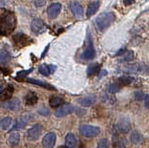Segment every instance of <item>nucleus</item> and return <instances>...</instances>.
Segmentation results:
<instances>
[{"label":"nucleus","mask_w":149,"mask_h":148,"mask_svg":"<svg viewBox=\"0 0 149 148\" xmlns=\"http://www.w3.org/2000/svg\"><path fill=\"white\" fill-rule=\"evenodd\" d=\"M16 25V16L12 11L0 8V35H8L13 32Z\"/></svg>","instance_id":"obj_1"},{"label":"nucleus","mask_w":149,"mask_h":148,"mask_svg":"<svg viewBox=\"0 0 149 148\" xmlns=\"http://www.w3.org/2000/svg\"><path fill=\"white\" fill-rule=\"evenodd\" d=\"M115 19H116V15L113 12H105L100 13L97 16L95 20V23H96L97 30L100 32H103L115 21Z\"/></svg>","instance_id":"obj_2"},{"label":"nucleus","mask_w":149,"mask_h":148,"mask_svg":"<svg viewBox=\"0 0 149 148\" xmlns=\"http://www.w3.org/2000/svg\"><path fill=\"white\" fill-rule=\"evenodd\" d=\"M95 56H96V50H95L94 47L92 36H91L90 33L88 32L86 36V48L83 51V53L81 54V58L85 60H90L95 58Z\"/></svg>","instance_id":"obj_3"},{"label":"nucleus","mask_w":149,"mask_h":148,"mask_svg":"<svg viewBox=\"0 0 149 148\" xmlns=\"http://www.w3.org/2000/svg\"><path fill=\"white\" fill-rule=\"evenodd\" d=\"M13 45H15V48L21 49L31 44L33 39L30 38V36L27 35L26 33H18L13 36Z\"/></svg>","instance_id":"obj_4"},{"label":"nucleus","mask_w":149,"mask_h":148,"mask_svg":"<svg viewBox=\"0 0 149 148\" xmlns=\"http://www.w3.org/2000/svg\"><path fill=\"white\" fill-rule=\"evenodd\" d=\"M79 132L81 135L86 138H95L100 134V129L97 126L89 125V124H82L79 127Z\"/></svg>","instance_id":"obj_5"},{"label":"nucleus","mask_w":149,"mask_h":148,"mask_svg":"<svg viewBox=\"0 0 149 148\" xmlns=\"http://www.w3.org/2000/svg\"><path fill=\"white\" fill-rule=\"evenodd\" d=\"M127 74H146L149 73V66L143 63H135L124 68Z\"/></svg>","instance_id":"obj_6"},{"label":"nucleus","mask_w":149,"mask_h":148,"mask_svg":"<svg viewBox=\"0 0 149 148\" xmlns=\"http://www.w3.org/2000/svg\"><path fill=\"white\" fill-rule=\"evenodd\" d=\"M13 91L15 88L13 84H0V101H6L11 99Z\"/></svg>","instance_id":"obj_7"},{"label":"nucleus","mask_w":149,"mask_h":148,"mask_svg":"<svg viewBox=\"0 0 149 148\" xmlns=\"http://www.w3.org/2000/svg\"><path fill=\"white\" fill-rule=\"evenodd\" d=\"M43 126L41 124H36V125H33L28 130V132H27V139H28L29 142H36L41 136Z\"/></svg>","instance_id":"obj_8"},{"label":"nucleus","mask_w":149,"mask_h":148,"mask_svg":"<svg viewBox=\"0 0 149 148\" xmlns=\"http://www.w3.org/2000/svg\"><path fill=\"white\" fill-rule=\"evenodd\" d=\"M31 29L35 33L40 35V33H43L44 32H46L47 26L41 19L36 18V19H33L31 23Z\"/></svg>","instance_id":"obj_9"},{"label":"nucleus","mask_w":149,"mask_h":148,"mask_svg":"<svg viewBox=\"0 0 149 148\" xmlns=\"http://www.w3.org/2000/svg\"><path fill=\"white\" fill-rule=\"evenodd\" d=\"M131 128V122L130 120L126 117H123L118 120L117 123V129L120 131V133H128Z\"/></svg>","instance_id":"obj_10"},{"label":"nucleus","mask_w":149,"mask_h":148,"mask_svg":"<svg viewBox=\"0 0 149 148\" xmlns=\"http://www.w3.org/2000/svg\"><path fill=\"white\" fill-rule=\"evenodd\" d=\"M69 7H70L71 12H72V13L76 16V17H77V18L82 17L84 11H83L82 6H81V4L79 1H77V0H72V1L70 2Z\"/></svg>","instance_id":"obj_11"},{"label":"nucleus","mask_w":149,"mask_h":148,"mask_svg":"<svg viewBox=\"0 0 149 148\" xmlns=\"http://www.w3.org/2000/svg\"><path fill=\"white\" fill-rule=\"evenodd\" d=\"M74 106L72 104L70 103H66V104H62L61 106L59 107V109L56 112V117H66L72 114L74 112Z\"/></svg>","instance_id":"obj_12"},{"label":"nucleus","mask_w":149,"mask_h":148,"mask_svg":"<svg viewBox=\"0 0 149 148\" xmlns=\"http://www.w3.org/2000/svg\"><path fill=\"white\" fill-rule=\"evenodd\" d=\"M56 135L54 132H50L46 134V136L43 138L42 144L44 148H54L56 145Z\"/></svg>","instance_id":"obj_13"},{"label":"nucleus","mask_w":149,"mask_h":148,"mask_svg":"<svg viewBox=\"0 0 149 148\" xmlns=\"http://www.w3.org/2000/svg\"><path fill=\"white\" fill-rule=\"evenodd\" d=\"M62 6L59 3H54L51 6H49V8L47 9V15L50 19L56 18L57 15H59V13L61 12Z\"/></svg>","instance_id":"obj_14"},{"label":"nucleus","mask_w":149,"mask_h":148,"mask_svg":"<svg viewBox=\"0 0 149 148\" xmlns=\"http://www.w3.org/2000/svg\"><path fill=\"white\" fill-rule=\"evenodd\" d=\"M77 101L81 106H83V107H89V106L94 105V104L97 102V97L96 96H93V95L86 96V97H79V99H77Z\"/></svg>","instance_id":"obj_15"},{"label":"nucleus","mask_w":149,"mask_h":148,"mask_svg":"<svg viewBox=\"0 0 149 148\" xmlns=\"http://www.w3.org/2000/svg\"><path fill=\"white\" fill-rule=\"evenodd\" d=\"M30 117H31V116H30V115H25V116H23L21 117H19V119L15 122V125H13V127L11 129V131H15V130H17V129L24 128V127L27 125V123L29 122Z\"/></svg>","instance_id":"obj_16"},{"label":"nucleus","mask_w":149,"mask_h":148,"mask_svg":"<svg viewBox=\"0 0 149 148\" xmlns=\"http://www.w3.org/2000/svg\"><path fill=\"white\" fill-rule=\"evenodd\" d=\"M56 67L55 65L42 64L38 68V71L43 76H50V75H52V74H54V72L56 71Z\"/></svg>","instance_id":"obj_17"},{"label":"nucleus","mask_w":149,"mask_h":148,"mask_svg":"<svg viewBox=\"0 0 149 148\" xmlns=\"http://www.w3.org/2000/svg\"><path fill=\"white\" fill-rule=\"evenodd\" d=\"M100 0H96V1L91 2L90 5L88 6V9H87V12H86L87 17H91L92 15H94L95 13L97 12V10L100 9Z\"/></svg>","instance_id":"obj_18"},{"label":"nucleus","mask_w":149,"mask_h":148,"mask_svg":"<svg viewBox=\"0 0 149 148\" xmlns=\"http://www.w3.org/2000/svg\"><path fill=\"white\" fill-rule=\"evenodd\" d=\"M3 107L11 111H16L20 108V100L18 99H13L8 100L6 103L3 104Z\"/></svg>","instance_id":"obj_19"},{"label":"nucleus","mask_w":149,"mask_h":148,"mask_svg":"<svg viewBox=\"0 0 149 148\" xmlns=\"http://www.w3.org/2000/svg\"><path fill=\"white\" fill-rule=\"evenodd\" d=\"M65 142L67 148H76L77 145V139L74 134L69 133L65 137Z\"/></svg>","instance_id":"obj_20"},{"label":"nucleus","mask_w":149,"mask_h":148,"mask_svg":"<svg viewBox=\"0 0 149 148\" xmlns=\"http://www.w3.org/2000/svg\"><path fill=\"white\" fill-rule=\"evenodd\" d=\"M143 136L139 132V131L135 130L130 134V142L133 144H141L143 142Z\"/></svg>","instance_id":"obj_21"},{"label":"nucleus","mask_w":149,"mask_h":148,"mask_svg":"<svg viewBox=\"0 0 149 148\" xmlns=\"http://www.w3.org/2000/svg\"><path fill=\"white\" fill-rule=\"evenodd\" d=\"M37 101H38V97H37L36 94L35 92H33V91L29 92L25 97L26 105H35V104L37 103Z\"/></svg>","instance_id":"obj_22"},{"label":"nucleus","mask_w":149,"mask_h":148,"mask_svg":"<svg viewBox=\"0 0 149 148\" xmlns=\"http://www.w3.org/2000/svg\"><path fill=\"white\" fill-rule=\"evenodd\" d=\"M27 82L29 83H32V84H35V85H38V86H41L43 88L45 89H49V90H56V88L54 86H52L51 84L47 83V82H44L42 80H38V79H27L26 80Z\"/></svg>","instance_id":"obj_23"},{"label":"nucleus","mask_w":149,"mask_h":148,"mask_svg":"<svg viewBox=\"0 0 149 148\" xmlns=\"http://www.w3.org/2000/svg\"><path fill=\"white\" fill-rule=\"evenodd\" d=\"M49 103H50L51 107H53V108H56V107L61 106L64 103V99L61 97H59V96H52L50 97Z\"/></svg>","instance_id":"obj_24"},{"label":"nucleus","mask_w":149,"mask_h":148,"mask_svg":"<svg viewBox=\"0 0 149 148\" xmlns=\"http://www.w3.org/2000/svg\"><path fill=\"white\" fill-rule=\"evenodd\" d=\"M19 142H20V135L17 132H13L10 134V136L8 138V142L10 145L13 147L17 146Z\"/></svg>","instance_id":"obj_25"},{"label":"nucleus","mask_w":149,"mask_h":148,"mask_svg":"<svg viewBox=\"0 0 149 148\" xmlns=\"http://www.w3.org/2000/svg\"><path fill=\"white\" fill-rule=\"evenodd\" d=\"M100 71V63H92L88 66L87 68V75L88 76H95V75H97Z\"/></svg>","instance_id":"obj_26"},{"label":"nucleus","mask_w":149,"mask_h":148,"mask_svg":"<svg viewBox=\"0 0 149 148\" xmlns=\"http://www.w3.org/2000/svg\"><path fill=\"white\" fill-rule=\"evenodd\" d=\"M13 122V119L11 117H5L0 119V129L8 130Z\"/></svg>","instance_id":"obj_27"},{"label":"nucleus","mask_w":149,"mask_h":148,"mask_svg":"<svg viewBox=\"0 0 149 148\" xmlns=\"http://www.w3.org/2000/svg\"><path fill=\"white\" fill-rule=\"evenodd\" d=\"M135 55L133 51H125L123 55L120 56V62H130L132 60H134Z\"/></svg>","instance_id":"obj_28"},{"label":"nucleus","mask_w":149,"mask_h":148,"mask_svg":"<svg viewBox=\"0 0 149 148\" xmlns=\"http://www.w3.org/2000/svg\"><path fill=\"white\" fill-rule=\"evenodd\" d=\"M134 81V77L129 76H123L118 77L117 82L120 84V86H125V85H129L130 83Z\"/></svg>","instance_id":"obj_29"},{"label":"nucleus","mask_w":149,"mask_h":148,"mask_svg":"<svg viewBox=\"0 0 149 148\" xmlns=\"http://www.w3.org/2000/svg\"><path fill=\"white\" fill-rule=\"evenodd\" d=\"M10 60H11V55L5 50H1L0 51V64L6 65Z\"/></svg>","instance_id":"obj_30"},{"label":"nucleus","mask_w":149,"mask_h":148,"mask_svg":"<svg viewBox=\"0 0 149 148\" xmlns=\"http://www.w3.org/2000/svg\"><path fill=\"white\" fill-rule=\"evenodd\" d=\"M120 88H121V86L116 81V82L112 83L111 85L109 86V92L112 93V94H115V93L118 92V91L120 90Z\"/></svg>","instance_id":"obj_31"},{"label":"nucleus","mask_w":149,"mask_h":148,"mask_svg":"<svg viewBox=\"0 0 149 148\" xmlns=\"http://www.w3.org/2000/svg\"><path fill=\"white\" fill-rule=\"evenodd\" d=\"M97 148H109V142L106 139H101L97 143Z\"/></svg>","instance_id":"obj_32"},{"label":"nucleus","mask_w":149,"mask_h":148,"mask_svg":"<svg viewBox=\"0 0 149 148\" xmlns=\"http://www.w3.org/2000/svg\"><path fill=\"white\" fill-rule=\"evenodd\" d=\"M33 71V68L31 69H29V70H27V71H21V72H18L17 73V79H23L24 77L27 76V75H29L30 73H31Z\"/></svg>","instance_id":"obj_33"},{"label":"nucleus","mask_w":149,"mask_h":148,"mask_svg":"<svg viewBox=\"0 0 149 148\" xmlns=\"http://www.w3.org/2000/svg\"><path fill=\"white\" fill-rule=\"evenodd\" d=\"M38 114L42 116H48L50 114V110L48 108H46V107H41L39 110H38Z\"/></svg>","instance_id":"obj_34"},{"label":"nucleus","mask_w":149,"mask_h":148,"mask_svg":"<svg viewBox=\"0 0 149 148\" xmlns=\"http://www.w3.org/2000/svg\"><path fill=\"white\" fill-rule=\"evenodd\" d=\"M144 97H145V95L143 92H141V91H138V92L135 93V97H136V99H138V100L144 99Z\"/></svg>","instance_id":"obj_35"},{"label":"nucleus","mask_w":149,"mask_h":148,"mask_svg":"<svg viewBox=\"0 0 149 148\" xmlns=\"http://www.w3.org/2000/svg\"><path fill=\"white\" fill-rule=\"evenodd\" d=\"M35 4L36 7H42L46 4V0H35Z\"/></svg>","instance_id":"obj_36"},{"label":"nucleus","mask_w":149,"mask_h":148,"mask_svg":"<svg viewBox=\"0 0 149 148\" xmlns=\"http://www.w3.org/2000/svg\"><path fill=\"white\" fill-rule=\"evenodd\" d=\"M114 147L115 148H125L123 142H121L120 140H118V142H116V144H114Z\"/></svg>","instance_id":"obj_37"},{"label":"nucleus","mask_w":149,"mask_h":148,"mask_svg":"<svg viewBox=\"0 0 149 148\" xmlns=\"http://www.w3.org/2000/svg\"><path fill=\"white\" fill-rule=\"evenodd\" d=\"M144 106L149 110V95H146L144 97Z\"/></svg>","instance_id":"obj_38"},{"label":"nucleus","mask_w":149,"mask_h":148,"mask_svg":"<svg viewBox=\"0 0 149 148\" xmlns=\"http://www.w3.org/2000/svg\"><path fill=\"white\" fill-rule=\"evenodd\" d=\"M134 2V0H123L124 5H131Z\"/></svg>","instance_id":"obj_39"},{"label":"nucleus","mask_w":149,"mask_h":148,"mask_svg":"<svg viewBox=\"0 0 149 148\" xmlns=\"http://www.w3.org/2000/svg\"><path fill=\"white\" fill-rule=\"evenodd\" d=\"M125 51H126V49H125V48H123V49H120V52H118L117 54H116V56H121V55H123V54L125 52Z\"/></svg>","instance_id":"obj_40"}]
</instances>
